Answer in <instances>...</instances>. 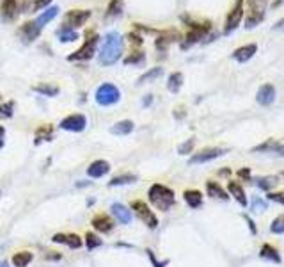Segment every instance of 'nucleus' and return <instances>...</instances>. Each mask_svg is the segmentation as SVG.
Masks as SVG:
<instances>
[{
	"instance_id": "6ab92c4d",
	"label": "nucleus",
	"mask_w": 284,
	"mask_h": 267,
	"mask_svg": "<svg viewBox=\"0 0 284 267\" xmlns=\"http://www.w3.org/2000/svg\"><path fill=\"white\" fill-rule=\"evenodd\" d=\"M183 198L190 208H199L202 205V194H201V191H197V189H188V191H185Z\"/></svg>"
},
{
	"instance_id": "20e7f679",
	"label": "nucleus",
	"mask_w": 284,
	"mask_h": 267,
	"mask_svg": "<svg viewBox=\"0 0 284 267\" xmlns=\"http://www.w3.org/2000/svg\"><path fill=\"white\" fill-rule=\"evenodd\" d=\"M131 210L137 214V218L140 219L148 228L155 230L158 226V218L155 216V212L148 207V203H144L140 199H133V201H131Z\"/></svg>"
},
{
	"instance_id": "5701e85b",
	"label": "nucleus",
	"mask_w": 284,
	"mask_h": 267,
	"mask_svg": "<svg viewBox=\"0 0 284 267\" xmlns=\"http://www.w3.org/2000/svg\"><path fill=\"white\" fill-rule=\"evenodd\" d=\"M228 189H229V192H231V196H235L236 201H238L242 207H245V205H247V196H245V191L242 189V185L236 184V182H229Z\"/></svg>"
},
{
	"instance_id": "bb28decb",
	"label": "nucleus",
	"mask_w": 284,
	"mask_h": 267,
	"mask_svg": "<svg viewBox=\"0 0 284 267\" xmlns=\"http://www.w3.org/2000/svg\"><path fill=\"white\" fill-rule=\"evenodd\" d=\"M32 91L43 94V96H57L59 94V87L52 86V84H38V86L32 87Z\"/></svg>"
},
{
	"instance_id": "9d476101",
	"label": "nucleus",
	"mask_w": 284,
	"mask_h": 267,
	"mask_svg": "<svg viewBox=\"0 0 284 267\" xmlns=\"http://www.w3.org/2000/svg\"><path fill=\"white\" fill-rule=\"evenodd\" d=\"M53 242H57V244H64L67 246L69 249H80L84 244V241L80 239V235H77V233H55L52 237Z\"/></svg>"
},
{
	"instance_id": "0eeeda50",
	"label": "nucleus",
	"mask_w": 284,
	"mask_h": 267,
	"mask_svg": "<svg viewBox=\"0 0 284 267\" xmlns=\"http://www.w3.org/2000/svg\"><path fill=\"white\" fill-rule=\"evenodd\" d=\"M96 46H98V36L94 34L93 38L87 39V41L84 43V45L80 46L75 54H71L67 59L69 61H87V59H91V57L94 56V52H96Z\"/></svg>"
},
{
	"instance_id": "f257e3e1",
	"label": "nucleus",
	"mask_w": 284,
	"mask_h": 267,
	"mask_svg": "<svg viewBox=\"0 0 284 267\" xmlns=\"http://www.w3.org/2000/svg\"><path fill=\"white\" fill-rule=\"evenodd\" d=\"M121 54H123V38L119 32H109L103 41L100 54H98V61L101 66H112L119 61Z\"/></svg>"
},
{
	"instance_id": "473e14b6",
	"label": "nucleus",
	"mask_w": 284,
	"mask_h": 267,
	"mask_svg": "<svg viewBox=\"0 0 284 267\" xmlns=\"http://www.w3.org/2000/svg\"><path fill=\"white\" fill-rule=\"evenodd\" d=\"M209 27H201V29H199V27H195L194 30H192L190 34L187 36V39H188V45H190V43H195V41H199V39L202 38V36L206 34V30H208Z\"/></svg>"
},
{
	"instance_id": "8fccbe9b",
	"label": "nucleus",
	"mask_w": 284,
	"mask_h": 267,
	"mask_svg": "<svg viewBox=\"0 0 284 267\" xmlns=\"http://www.w3.org/2000/svg\"><path fill=\"white\" fill-rule=\"evenodd\" d=\"M48 260H60V255H46Z\"/></svg>"
},
{
	"instance_id": "2eb2a0df",
	"label": "nucleus",
	"mask_w": 284,
	"mask_h": 267,
	"mask_svg": "<svg viewBox=\"0 0 284 267\" xmlns=\"http://www.w3.org/2000/svg\"><path fill=\"white\" fill-rule=\"evenodd\" d=\"M109 171H110V164L107 161H103V158L91 162L89 168H87V175H89L91 178H101L109 173Z\"/></svg>"
},
{
	"instance_id": "a18cd8bd",
	"label": "nucleus",
	"mask_w": 284,
	"mask_h": 267,
	"mask_svg": "<svg viewBox=\"0 0 284 267\" xmlns=\"http://www.w3.org/2000/svg\"><path fill=\"white\" fill-rule=\"evenodd\" d=\"M6 128L4 127H0V150L4 148V144H6Z\"/></svg>"
},
{
	"instance_id": "412c9836",
	"label": "nucleus",
	"mask_w": 284,
	"mask_h": 267,
	"mask_svg": "<svg viewBox=\"0 0 284 267\" xmlns=\"http://www.w3.org/2000/svg\"><path fill=\"white\" fill-rule=\"evenodd\" d=\"M206 191H208V194L211 196V198L222 199V201H228V199H229L228 192H226L224 189H222L221 185L217 184V182H213V180L206 182Z\"/></svg>"
},
{
	"instance_id": "f704fd0d",
	"label": "nucleus",
	"mask_w": 284,
	"mask_h": 267,
	"mask_svg": "<svg viewBox=\"0 0 284 267\" xmlns=\"http://www.w3.org/2000/svg\"><path fill=\"white\" fill-rule=\"evenodd\" d=\"M13 114H15V102H8L0 105V118H2V120L13 118Z\"/></svg>"
},
{
	"instance_id": "09e8293b",
	"label": "nucleus",
	"mask_w": 284,
	"mask_h": 267,
	"mask_svg": "<svg viewBox=\"0 0 284 267\" xmlns=\"http://www.w3.org/2000/svg\"><path fill=\"white\" fill-rule=\"evenodd\" d=\"M151 102H153V96H151V94H148V96L144 98V105H150Z\"/></svg>"
},
{
	"instance_id": "9b49d317",
	"label": "nucleus",
	"mask_w": 284,
	"mask_h": 267,
	"mask_svg": "<svg viewBox=\"0 0 284 267\" xmlns=\"http://www.w3.org/2000/svg\"><path fill=\"white\" fill-rule=\"evenodd\" d=\"M224 153H226V150H222V148H208V150H202V151H199V153L192 155L190 164H204V162H209V161H213V158L222 157Z\"/></svg>"
},
{
	"instance_id": "a211bd4d",
	"label": "nucleus",
	"mask_w": 284,
	"mask_h": 267,
	"mask_svg": "<svg viewBox=\"0 0 284 267\" xmlns=\"http://www.w3.org/2000/svg\"><path fill=\"white\" fill-rule=\"evenodd\" d=\"M34 260V255L30 251H16L11 256V263L13 267H29Z\"/></svg>"
},
{
	"instance_id": "f03ea898",
	"label": "nucleus",
	"mask_w": 284,
	"mask_h": 267,
	"mask_svg": "<svg viewBox=\"0 0 284 267\" xmlns=\"http://www.w3.org/2000/svg\"><path fill=\"white\" fill-rule=\"evenodd\" d=\"M148 198H150L151 205L155 208L162 212H167L172 205L176 203V198H174V191L162 184H153L148 191Z\"/></svg>"
},
{
	"instance_id": "58836bf2",
	"label": "nucleus",
	"mask_w": 284,
	"mask_h": 267,
	"mask_svg": "<svg viewBox=\"0 0 284 267\" xmlns=\"http://www.w3.org/2000/svg\"><path fill=\"white\" fill-rule=\"evenodd\" d=\"M270 230H272L273 233H284V218H277L275 221L272 223Z\"/></svg>"
},
{
	"instance_id": "de8ad7c7",
	"label": "nucleus",
	"mask_w": 284,
	"mask_h": 267,
	"mask_svg": "<svg viewBox=\"0 0 284 267\" xmlns=\"http://www.w3.org/2000/svg\"><path fill=\"white\" fill-rule=\"evenodd\" d=\"M273 29H275V30H284V18L279 20V22H277L275 25H273Z\"/></svg>"
},
{
	"instance_id": "e433bc0d",
	"label": "nucleus",
	"mask_w": 284,
	"mask_h": 267,
	"mask_svg": "<svg viewBox=\"0 0 284 267\" xmlns=\"http://www.w3.org/2000/svg\"><path fill=\"white\" fill-rule=\"evenodd\" d=\"M256 184L261 189H265V191H268V189H272L273 185H275V180H273V178H258Z\"/></svg>"
},
{
	"instance_id": "2f4dec72",
	"label": "nucleus",
	"mask_w": 284,
	"mask_h": 267,
	"mask_svg": "<svg viewBox=\"0 0 284 267\" xmlns=\"http://www.w3.org/2000/svg\"><path fill=\"white\" fill-rule=\"evenodd\" d=\"M101 244H103V241H101L98 235H94L93 232L86 233V246H87V249H89V251H93V249L100 248Z\"/></svg>"
},
{
	"instance_id": "c03bdc74",
	"label": "nucleus",
	"mask_w": 284,
	"mask_h": 267,
	"mask_svg": "<svg viewBox=\"0 0 284 267\" xmlns=\"http://www.w3.org/2000/svg\"><path fill=\"white\" fill-rule=\"evenodd\" d=\"M268 198H270V199H273V201H277V203L284 205V194H275V192H270Z\"/></svg>"
},
{
	"instance_id": "1a4fd4ad",
	"label": "nucleus",
	"mask_w": 284,
	"mask_h": 267,
	"mask_svg": "<svg viewBox=\"0 0 284 267\" xmlns=\"http://www.w3.org/2000/svg\"><path fill=\"white\" fill-rule=\"evenodd\" d=\"M89 18H91V11H87V9L86 11L73 9V11H69L64 16V27H67V29H77V27L84 25Z\"/></svg>"
},
{
	"instance_id": "7ed1b4c3",
	"label": "nucleus",
	"mask_w": 284,
	"mask_h": 267,
	"mask_svg": "<svg viewBox=\"0 0 284 267\" xmlns=\"http://www.w3.org/2000/svg\"><path fill=\"white\" fill-rule=\"evenodd\" d=\"M96 102L100 103L101 107H110L114 103H117L121 100V93L114 84H101L96 91Z\"/></svg>"
},
{
	"instance_id": "aec40b11",
	"label": "nucleus",
	"mask_w": 284,
	"mask_h": 267,
	"mask_svg": "<svg viewBox=\"0 0 284 267\" xmlns=\"http://www.w3.org/2000/svg\"><path fill=\"white\" fill-rule=\"evenodd\" d=\"M18 11V6H16V0H2L0 4V15L4 20H13Z\"/></svg>"
},
{
	"instance_id": "a878e982",
	"label": "nucleus",
	"mask_w": 284,
	"mask_h": 267,
	"mask_svg": "<svg viewBox=\"0 0 284 267\" xmlns=\"http://www.w3.org/2000/svg\"><path fill=\"white\" fill-rule=\"evenodd\" d=\"M57 15H59V8H57V6H53V8L46 9L45 13H41V15L36 18V23H38V27H43L45 23L52 22V20L55 18Z\"/></svg>"
},
{
	"instance_id": "423d86ee",
	"label": "nucleus",
	"mask_w": 284,
	"mask_h": 267,
	"mask_svg": "<svg viewBox=\"0 0 284 267\" xmlns=\"http://www.w3.org/2000/svg\"><path fill=\"white\" fill-rule=\"evenodd\" d=\"M59 127L67 132H84L87 127V118L84 114H71L60 120Z\"/></svg>"
},
{
	"instance_id": "3c124183",
	"label": "nucleus",
	"mask_w": 284,
	"mask_h": 267,
	"mask_svg": "<svg viewBox=\"0 0 284 267\" xmlns=\"http://www.w3.org/2000/svg\"><path fill=\"white\" fill-rule=\"evenodd\" d=\"M0 267H9V262H6V260L4 262H0Z\"/></svg>"
},
{
	"instance_id": "f3484780",
	"label": "nucleus",
	"mask_w": 284,
	"mask_h": 267,
	"mask_svg": "<svg viewBox=\"0 0 284 267\" xmlns=\"http://www.w3.org/2000/svg\"><path fill=\"white\" fill-rule=\"evenodd\" d=\"M20 34L25 38L27 43H30V41H34V39H38V36L41 34V27H38L36 22H29L20 29Z\"/></svg>"
},
{
	"instance_id": "f8f14e48",
	"label": "nucleus",
	"mask_w": 284,
	"mask_h": 267,
	"mask_svg": "<svg viewBox=\"0 0 284 267\" xmlns=\"http://www.w3.org/2000/svg\"><path fill=\"white\" fill-rule=\"evenodd\" d=\"M91 225H93V228L96 230V232L100 233H112L114 230V221L112 218H110L109 214H98L94 216L93 219H91Z\"/></svg>"
},
{
	"instance_id": "39448f33",
	"label": "nucleus",
	"mask_w": 284,
	"mask_h": 267,
	"mask_svg": "<svg viewBox=\"0 0 284 267\" xmlns=\"http://www.w3.org/2000/svg\"><path fill=\"white\" fill-rule=\"evenodd\" d=\"M266 2L268 0H249V16H247V29L259 25L265 18Z\"/></svg>"
},
{
	"instance_id": "c9c22d12",
	"label": "nucleus",
	"mask_w": 284,
	"mask_h": 267,
	"mask_svg": "<svg viewBox=\"0 0 284 267\" xmlns=\"http://www.w3.org/2000/svg\"><path fill=\"white\" fill-rule=\"evenodd\" d=\"M121 11H123V2L121 0H112L109 4V9H107V18L109 16H117Z\"/></svg>"
},
{
	"instance_id": "393cba45",
	"label": "nucleus",
	"mask_w": 284,
	"mask_h": 267,
	"mask_svg": "<svg viewBox=\"0 0 284 267\" xmlns=\"http://www.w3.org/2000/svg\"><path fill=\"white\" fill-rule=\"evenodd\" d=\"M133 182H137V177L131 173H124V175H117V177H114L112 180L109 182L110 187H117V185H130L133 184Z\"/></svg>"
},
{
	"instance_id": "c756f323",
	"label": "nucleus",
	"mask_w": 284,
	"mask_h": 267,
	"mask_svg": "<svg viewBox=\"0 0 284 267\" xmlns=\"http://www.w3.org/2000/svg\"><path fill=\"white\" fill-rule=\"evenodd\" d=\"M261 256L263 258H266V260H272V262H280V255H279V251H277L273 246H270V244H265L261 248Z\"/></svg>"
},
{
	"instance_id": "b1692460",
	"label": "nucleus",
	"mask_w": 284,
	"mask_h": 267,
	"mask_svg": "<svg viewBox=\"0 0 284 267\" xmlns=\"http://www.w3.org/2000/svg\"><path fill=\"white\" fill-rule=\"evenodd\" d=\"M53 137V128L52 125H41L36 130V144H39L41 141H52Z\"/></svg>"
},
{
	"instance_id": "72a5a7b5",
	"label": "nucleus",
	"mask_w": 284,
	"mask_h": 267,
	"mask_svg": "<svg viewBox=\"0 0 284 267\" xmlns=\"http://www.w3.org/2000/svg\"><path fill=\"white\" fill-rule=\"evenodd\" d=\"M160 75H162V68H153V70H150V72H146L140 79H138V84H146V82H150V80L158 79Z\"/></svg>"
},
{
	"instance_id": "c85d7f7f",
	"label": "nucleus",
	"mask_w": 284,
	"mask_h": 267,
	"mask_svg": "<svg viewBox=\"0 0 284 267\" xmlns=\"http://www.w3.org/2000/svg\"><path fill=\"white\" fill-rule=\"evenodd\" d=\"M265 150L277 151V153H279V155H284V143H275V141H266L265 144H261V146L254 148V151H265Z\"/></svg>"
},
{
	"instance_id": "37998d69",
	"label": "nucleus",
	"mask_w": 284,
	"mask_h": 267,
	"mask_svg": "<svg viewBox=\"0 0 284 267\" xmlns=\"http://www.w3.org/2000/svg\"><path fill=\"white\" fill-rule=\"evenodd\" d=\"M252 208H254V210H258V212H263V210H266V203L263 201V199H254Z\"/></svg>"
},
{
	"instance_id": "79ce46f5",
	"label": "nucleus",
	"mask_w": 284,
	"mask_h": 267,
	"mask_svg": "<svg viewBox=\"0 0 284 267\" xmlns=\"http://www.w3.org/2000/svg\"><path fill=\"white\" fill-rule=\"evenodd\" d=\"M146 253H148V256H150L151 262H153V265H155V267H165V263H167V262H158L157 256H155V253L151 251V249H148Z\"/></svg>"
},
{
	"instance_id": "6e6552de",
	"label": "nucleus",
	"mask_w": 284,
	"mask_h": 267,
	"mask_svg": "<svg viewBox=\"0 0 284 267\" xmlns=\"http://www.w3.org/2000/svg\"><path fill=\"white\" fill-rule=\"evenodd\" d=\"M242 15H243V0H236L235 8L231 9V13H229L228 18H226V27H224L226 34H231L233 30L240 25V22H242Z\"/></svg>"
},
{
	"instance_id": "4468645a",
	"label": "nucleus",
	"mask_w": 284,
	"mask_h": 267,
	"mask_svg": "<svg viewBox=\"0 0 284 267\" xmlns=\"http://www.w3.org/2000/svg\"><path fill=\"white\" fill-rule=\"evenodd\" d=\"M110 212H112V216L121 223V225H130L131 219H133V216H131V210L126 207V205H123V203H112V207H110Z\"/></svg>"
},
{
	"instance_id": "ddd939ff",
	"label": "nucleus",
	"mask_w": 284,
	"mask_h": 267,
	"mask_svg": "<svg viewBox=\"0 0 284 267\" xmlns=\"http://www.w3.org/2000/svg\"><path fill=\"white\" fill-rule=\"evenodd\" d=\"M259 105H272L273 100H275V87L272 84H263L258 91V96H256Z\"/></svg>"
},
{
	"instance_id": "4c0bfd02",
	"label": "nucleus",
	"mask_w": 284,
	"mask_h": 267,
	"mask_svg": "<svg viewBox=\"0 0 284 267\" xmlns=\"http://www.w3.org/2000/svg\"><path fill=\"white\" fill-rule=\"evenodd\" d=\"M194 144H195L194 137H192V139H187V143H183L180 148H178V151H180V155H187V153H190V151H192V148H194Z\"/></svg>"
},
{
	"instance_id": "49530a36",
	"label": "nucleus",
	"mask_w": 284,
	"mask_h": 267,
	"mask_svg": "<svg viewBox=\"0 0 284 267\" xmlns=\"http://www.w3.org/2000/svg\"><path fill=\"white\" fill-rule=\"evenodd\" d=\"M238 175H240L242 178H245V180H249V178H251V171L247 170V168H245V170H240Z\"/></svg>"
},
{
	"instance_id": "7c9ffc66",
	"label": "nucleus",
	"mask_w": 284,
	"mask_h": 267,
	"mask_svg": "<svg viewBox=\"0 0 284 267\" xmlns=\"http://www.w3.org/2000/svg\"><path fill=\"white\" fill-rule=\"evenodd\" d=\"M57 36H59V39L62 43H66V41H77V39H79V34H77L75 30L67 29V27H62V29L57 32Z\"/></svg>"
},
{
	"instance_id": "cd10ccee",
	"label": "nucleus",
	"mask_w": 284,
	"mask_h": 267,
	"mask_svg": "<svg viewBox=\"0 0 284 267\" xmlns=\"http://www.w3.org/2000/svg\"><path fill=\"white\" fill-rule=\"evenodd\" d=\"M181 86H183V75L181 73H172L171 77H169V82H167V87L171 93H178V91L181 89Z\"/></svg>"
},
{
	"instance_id": "a19ab883",
	"label": "nucleus",
	"mask_w": 284,
	"mask_h": 267,
	"mask_svg": "<svg viewBox=\"0 0 284 267\" xmlns=\"http://www.w3.org/2000/svg\"><path fill=\"white\" fill-rule=\"evenodd\" d=\"M48 4H52V0H36V2L32 4V9L34 11H39V9L46 8Z\"/></svg>"
},
{
	"instance_id": "4be33fe9",
	"label": "nucleus",
	"mask_w": 284,
	"mask_h": 267,
	"mask_svg": "<svg viewBox=\"0 0 284 267\" xmlns=\"http://www.w3.org/2000/svg\"><path fill=\"white\" fill-rule=\"evenodd\" d=\"M133 128H135L133 121L123 120V121H117V123L110 128V132H112L114 136H128V134H131V132H133Z\"/></svg>"
},
{
	"instance_id": "ea45409f",
	"label": "nucleus",
	"mask_w": 284,
	"mask_h": 267,
	"mask_svg": "<svg viewBox=\"0 0 284 267\" xmlns=\"http://www.w3.org/2000/svg\"><path fill=\"white\" fill-rule=\"evenodd\" d=\"M142 61H144V54H142V52H135L133 56L126 57V59H124V63H126V64H140Z\"/></svg>"
},
{
	"instance_id": "dca6fc26",
	"label": "nucleus",
	"mask_w": 284,
	"mask_h": 267,
	"mask_svg": "<svg viewBox=\"0 0 284 267\" xmlns=\"http://www.w3.org/2000/svg\"><path fill=\"white\" fill-rule=\"evenodd\" d=\"M258 52V45L251 43V45H245V46H240L233 52V59L238 61V63H247L249 59L254 57V54Z\"/></svg>"
}]
</instances>
